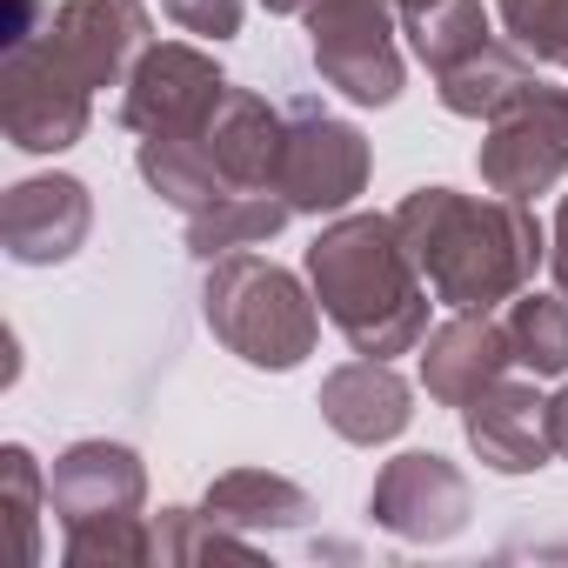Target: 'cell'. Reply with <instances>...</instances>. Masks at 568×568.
Returning a JSON list of instances; mask_svg holds the SVG:
<instances>
[{"mask_svg":"<svg viewBox=\"0 0 568 568\" xmlns=\"http://www.w3.org/2000/svg\"><path fill=\"white\" fill-rule=\"evenodd\" d=\"M227 81L214 68V54L187 48V41H154L134 74H128V101H121V121L148 141V134H201L221 108Z\"/></svg>","mask_w":568,"mask_h":568,"instance_id":"cell-9","label":"cell"},{"mask_svg":"<svg viewBox=\"0 0 568 568\" xmlns=\"http://www.w3.org/2000/svg\"><path fill=\"white\" fill-rule=\"evenodd\" d=\"M515 368L508 355V328L481 308H455V322H442L428 342H422V388L442 402V408H468L488 382H501Z\"/></svg>","mask_w":568,"mask_h":568,"instance_id":"cell-14","label":"cell"},{"mask_svg":"<svg viewBox=\"0 0 568 568\" xmlns=\"http://www.w3.org/2000/svg\"><path fill=\"white\" fill-rule=\"evenodd\" d=\"M41 508H48V475H41V462H34L21 442H8V448H0V515L14 521V561H21V568L41 561Z\"/></svg>","mask_w":568,"mask_h":568,"instance_id":"cell-23","label":"cell"},{"mask_svg":"<svg viewBox=\"0 0 568 568\" xmlns=\"http://www.w3.org/2000/svg\"><path fill=\"white\" fill-rule=\"evenodd\" d=\"M88 227H94V194L74 174L14 181L8 201H0V247H8V261H21V267L74 261L81 241H88Z\"/></svg>","mask_w":568,"mask_h":568,"instance_id":"cell-11","label":"cell"},{"mask_svg":"<svg viewBox=\"0 0 568 568\" xmlns=\"http://www.w3.org/2000/svg\"><path fill=\"white\" fill-rule=\"evenodd\" d=\"M207 555L254 561V535L221 528L207 508H161L154 515V561H207Z\"/></svg>","mask_w":568,"mask_h":568,"instance_id":"cell-24","label":"cell"},{"mask_svg":"<svg viewBox=\"0 0 568 568\" xmlns=\"http://www.w3.org/2000/svg\"><path fill=\"white\" fill-rule=\"evenodd\" d=\"M481 181L501 201H535L568 174V88H521L481 141Z\"/></svg>","mask_w":568,"mask_h":568,"instance_id":"cell-6","label":"cell"},{"mask_svg":"<svg viewBox=\"0 0 568 568\" xmlns=\"http://www.w3.org/2000/svg\"><path fill=\"white\" fill-rule=\"evenodd\" d=\"M201 134H207V148H214V161H221V174H227L234 187H274L288 114H274V108H267L261 94H247V88H227L221 108H214V121H207Z\"/></svg>","mask_w":568,"mask_h":568,"instance_id":"cell-16","label":"cell"},{"mask_svg":"<svg viewBox=\"0 0 568 568\" xmlns=\"http://www.w3.org/2000/svg\"><path fill=\"white\" fill-rule=\"evenodd\" d=\"M368 134L342 114H328L322 101H295L288 108V134H281V168H274V194H288L295 214H342L362 187H368Z\"/></svg>","mask_w":568,"mask_h":568,"instance_id":"cell-5","label":"cell"},{"mask_svg":"<svg viewBox=\"0 0 568 568\" xmlns=\"http://www.w3.org/2000/svg\"><path fill=\"white\" fill-rule=\"evenodd\" d=\"M368 515L375 528H388L395 541H448L468 528L475 515V488L468 475L435 455V448H415V455H395L382 462L375 488H368Z\"/></svg>","mask_w":568,"mask_h":568,"instance_id":"cell-10","label":"cell"},{"mask_svg":"<svg viewBox=\"0 0 568 568\" xmlns=\"http://www.w3.org/2000/svg\"><path fill=\"white\" fill-rule=\"evenodd\" d=\"M201 508H207L221 528H234V535H281V528H308V521H315L308 488L288 481V475H267V468H227V475L207 488Z\"/></svg>","mask_w":568,"mask_h":568,"instance_id":"cell-17","label":"cell"},{"mask_svg":"<svg viewBox=\"0 0 568 568\" xmlns=\"http://www.w3.org/2000/svg\"><path fill=\"white\" fill-rule=\"evenodd\" d=\"M395 234L422 267L428 295L442 308H501L515 302L535 267L548 261V234L528 201H475L455 187H415L395 207Z\"/></svg>","mask_w":568,"mask_h":568,"instance_id":"cell-1","label":"cell"},{"mask_svg":"<svg viewBox=\"0 0 568 568\" xmlns=\"http://www.w3.org/2000/svg\"><path fill=\"white\" fill-rule=\"evenodd\" d=\"M501 328H508L515 368H528L535 382L568 375V295H535V288H521V295L508 302Z\"/></svg>","mask_w":568,"mask_h":568,"instance_id":"cell-21","label":"cell"},{"mask_svg":"<svg viewBox=\"0 0 568 568\" xmlns=\"http://www.w3.org/2000/svg\"><path fill=\"white\" fill-rule=\"evenodd\" d=\"M521 88H535V68H528V54H521L515 41H488V48H475L468 61H455V68L435 74L442 108L462 114V121H495Z\"/></svg>","mask_w":568,"mask_h":568,"instance_id":"cell-18","label":"cell"},{"mask_svg":"<svg viewBox=\"0 0 568 568\" xmlns=\"http://www.w3.org/2000/svg\"><path fill=\"white\" fill-rule=\"evenodd\" d=\"M308 281L322 315L348 335L355 355H408L428 342V281L408 261L395 214H342L308 247Z\"/></svg>","mask_w":568,"mask_h":568,"instance_id":"cell-2","label":"cell"},{"mask_svg":"<svg viewBox=\"0 0 568 568\" xmlns=\"http://www.w3.org/2000/svg\"><path fill=\"white\" fill-rule=\"evenodd\" d=\"M402 34L415 41V54L428 61V74L468 61L475 48H488V8L481 0H428V8H408L402 14Z\"/></svg>","mask_w":568,"mask_h":568,"instance_id":"cell-22","label":"cell"},{"mask_svg":"<svg viewBox=\"0 0 568 568\" xmlns=\"http://www.w3.org/2000/svg\"><path fill=\"white\" fill-rule=\"evenodd\" d=\"M148 34H154V21H148L141 0H61L54 21L41 34H28V41L68 81H81L94 94V88H114V81L134 74V61L154 48Z\"/></svg>","mask_w":568,"mask_h":568,"instance_id":"cell-7","label":"cell"},{"mask_svg":"<svg viewBox=\"0 0 568 568\" xmlns=\"http://www.w3.org/2000/svg\"><path fill=\"white\" fill-rule=\"evenodd\" d=\"M68 568H141L154 561V521L148 515H121V521H101V528H74L61 541Z\"/></svg>","mask_w":568,"mask_h":568,"instance_id":"cell-25","label":"cell"},{"mask_svg":"<svg viewBox=\"0 0 568 568\" xmlns=\"http://www.w3.org/2000/svg\"><path fill=\"white\" fill-rule=\"evenodd\" d=\"M288 194H274V187H234V194H221L214 207H201V214H187V247L201 254V261H221V254H234V247H254V241H267V234H281L288 227Z\"/></svg>","mask_w":568,"mask_h":568,"instance_id":"cell-20","label":"cell"},{"mask_svg":"<svg viewBox=\"0 0 568 568\" xmlns=\"http://www.w3.org/2000/svg\"><path fill=\"white\" fill-rule=\"evenodd\" d=\"M548 267H555V288L568 295V194L555 207V227H548Z\"/></svg>","mask_w":568,"mask_h":568,"instance_id":"cell-28","label":"cell"},{"mask_svg":"<svg viewBox=\"0 0 568 568\" xmlns=\"http://www.w3.org/2000/svg\"><path fill=\"white\" fill-rule=\"evenodd\" d=\"M141 181H148L168 207H181V214H201V207H214L221 194H234V181L221 174L207 134H148V141H141Z\"/></svg>","mask_w":568,"mask_h":568,"instance_id":"cell-19","label":"cell"},{"mask_svg":"<svg viewBox=\"0 0 568 568\" xmlns=\"http://www.w3.org/2000/svg\"><path fill=\"white\" fill-rule=\"evenodd\" d=\"M308 48L328 88H342L362 108H388L402 94V48H395V0H315L302 14Z\"/></svg>","mask_w":568,"mask_h":568,"instance_id":"cell-4","label":"cell"},{"mask_svg":"<svg viewBox=\"0 0 568 568\" xmlns=\"http://www.w3.org/2000/svg\"><path fill=\"white\" fill-rule=\"evenodd\" d=\"M322 422L355 442V448H382L395 442L408 422H415V388L382 362V355H362V362H342L328 382H322Z\"/></svg>","mask_w":568,"mask_h":568,"instance_id":"cell-15","label":"cell"},{"mask_svg":"<svg viewBox=\"0 0 568 568\" xmlns=\"http://www.w3.org/2000/svg\"><path fill=\"white\" fill-rule=\"evenodd\" d=\"M168 21L187 28V34H207V41H227L241 34V0H161Z\"/></svg>","mask_w":568,"mask_h":568,"instance_id":"cell-27","label":"cell"},{"mask_svg":"<svg viewBox=\"0 0 568 568\" xmlns=\"http://www.w3.org/2000/svg\"><path fill=\"white\" fill-rule=\"evenodd\" d=\"M462 435H468V448L495 475H535L555 455V442H548V402L535 395V382H508V375L488 382L462 408Z\"/></svg>","mask_w":568,"mask_h":568,"instance_id":"cell-13","label":"cell"},{"mask_svg":"<svg viewBox=\"0 0 568 568\" xmlns=\"http://www.w3.org/2000/svg\"><path fill=\"white\" fill-rule=\"evenodd\" d=\"M94 94L81 81H68L34 41H14L0 54V128L21 154H61L88 134Z\"/></svg>","mask_w":568,"mask_h":568,"instance_id":"cell-8","label":"cell"},{"mask_svg":"<svg viewBox=\"0 0 568 568\" xmlns=\"http://www.w3.org/2000/svg\"><path fill=\"white\" fill-rule=\"evenodd\" d=\"M501 28L528 61L568 68V0H501Z\"/></svg>","mask_w":568,"mask_h":568,"instance_id":"cell-26","label":"cell"},{"mask_svg":"<svg viewBox=\"0 0 568 568\" xmlns=\"http://www.w3.org/2000/svg\"><path fill=\"white\" fill-rule=\"evenodd\" d=\"M548 442H555V455L568 462V388L548 395Z\"/></svg>","mask_w":568,"mask_h":568,"instance_id":"cell-29","label":"cell"},{"mask_svg":"<svg viewBox=\"0 0 568 568\" xmlns=\"http://www.w3.org/2000/svg\"><path fill=\"white\" fill-rule=\"evenodd\" d=\"M201 315L227 355H241L247 368H274V375L302 368L322 342V302L302 288V274L247 247L207 261Z\"/></svg>","mask_w":568,"mask_h":568,"instance_id":"cell-3","label":"cell"},{"mask_svg":"<svg viewBox=\"0 0 568 568\" xmlns=\"http://www.w3.org/2000/svg\"><path fill=\"white\" fill-rule=\"evenodd\" d=\"M408 8H428V0H395V14H408Z\"/></svg>","mask_w":568,"mask_h":568,"instance_id":"cell-31","label":"cell"},{"mask_svg":"<svg viewBox=\"0 0 568 568\" xmlns=\"http://www.w3.org/2000/svg\"><path fill=\"white\" fill-rule=\"evenodd\" d=\"M141 501H148V468L121 442H74L48 468V515H61V535L141 515Z\"/></svg>","mask_w":568,"mask_h":568,"instance_id":"cell-12","label":"cell"},{"mask_svg":"<svg viewBox=\"0 0 568 568\" xmlns=\"http://www.w3.org/2000/svg\"><path fill=\"white\" fill-rule=\"evenodd\" d=\"M261 8H267V14H308L315 0H261Z\"/></svg>","mask_w":568,"mask_h":568,"instance_id":"cell-30","label":"cell"}]
</instances>
